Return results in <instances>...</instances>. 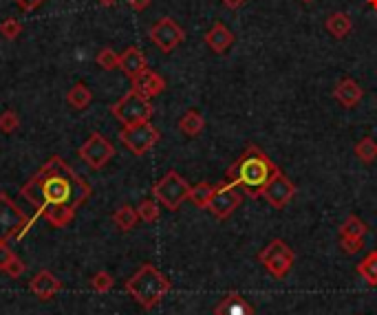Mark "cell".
Here are the masks:
<instances>
[{"label": "cell", "instance_id": "1", "mask_svg": "<svg viewBox=\"0 0 377 315\" xmlns=\"http://www.w3.org/2000/svg\"><path fill=\"white\" fill-rule=\"evenodd\" d=\"M20 194L35 208V216H42L51 227L62 229L76 218L80 205L91 197V186L62 156L53 154L22 186Z\"/></svg>", "mask_w": 377, "mask_h": 315}, {"label": "cell", "instance_id": "2", "mask_svg": "<svg viewBox=\"0 0 377 315\" xmlns=\"http://www.w3.org/2000/svg\"><path fill=\"white\" fill-rule=\"evenodd\" d=\"M278 165L267 156L258 145L249 143L245 152L227 168L225 181L243 188L252 199H258L263 188L270 183L272 177L276 174Z\"/></svg>", "mask_w": 377, "mask_h": 315}, {"label": "cell", "instance_id": "3", "mask_svg": "<svg viewBox=\"0 0 377 315\" xmlns=\"http://www.w3.org/2000/svg\"><path fill=\"white\" fill-rule=\"evenodd\" d=\"M170 287L173 285H170L168 278L150 262L141 264L137 273L130 276L126 280V291L130 294V298L148 311L155 309L166 298Z\"/></svg>", "mask_w": 377, "mask_h": 315}, {"label": "cell", "instance_id": "4", "mask_svg": "<svg viewBox=\"0 0 377 315\" xmlns=\"http://www.w3.org/2000/svg\"><path fill=\"white\" fill-rule=\"evenodd\" d=\"M35 216L29 218L27 212L20 210L18 205L11 201L5 192H0V240H11V238H22L27 234V229L33 225Z\"/></svg>", "mask_w": 377, "mask_h": 315}, {"label": "cell", "instance_id": "5", "mask_svg": "<svg viewBox=\"0 0 377 315\" xmlns=\"http://www.w3.org/2000/svg\"><path fill=\"white\" fill-rule=\"evenodd\" d=\"M190 188L192 186L177 172V170H170V172H166L152 186V194H155V199L164 205V208H168L170 212H175V210L181 208V203L188 201Z\"/></svg>", "mask_w": 377, "mask_h": 315}, {"label": "cell", "instance_id": "6", "mask_svg": "<svg viewBox=\"0 0 377 315\" xmlns=\"http://www.w3.org/2000/svg\"><path fill=\"white\" fill-rule=\"evenodd\" d=\"M111 113L119 124L132 126V124H141V121H150L155 108H152L150 100H146L143 95L130 89L119 102H115L111 106Z\"/></svg>", "mask_w": 377, "mask_h": 315}, {"label": "cell", "instance_id": "7", "mask_svg": "<svg viewBox=\"0 0 377 315\" xmlns=\"http://www.w3.org/2000/svg\"><path fill=\"white\" fill-rule=\"evenodd\" d=\"M258 260H261V264H263L265 269L270 271L274 278H278V280H283V278L291 271V267H294L296 253H294V249H291L285 240L276 238V240H272L270 245H267V247L258 253Z\"/></svg>", "mask_w": 377, "mask_h": 315}, {"label": "cell", "instance_id": "8", "mask_svg": "<svg viewBox=\"0 0 377 315\" xmlns=\"http://www.w3.org/2000/svg\"><path fill=\"white\" fill-rule=\"evenodd\" d=\"M159 139H161V132L157 130L150 121L124 126L119 130V141L124 143L132 154H146L148 150L155 148Z\"/></svg>", "mask_w": 377, "mask_h": 315}, {"label": "cell", "instance_id": "9", "mask_svg": "<svg viewBox=\"0 0 377 315\" xmlns=\"http://www.w3.org/2000/svg\"><path fill=\"white\" fill-rule=\"evenodd\" d=\"M80 159L93 170H102L115 156V145L102 132H91V137L80 145Z\"/></svg>", "mask_w": 377, "mask_h": 315}, {"label": "cell", "instance_id": "10", "mask_svg": "<svg viewBox=\"0 0 377 315\" xmlns=\"http://www.w3.org/2000/svg\"><path fill=\"white\" fill-rule=\"evenodd\" d=\"M240 203H243V188L225 181L223 186H216L208 210L212 212L214 218H218V221H227V218L236 212Z\"/></svg>", "mask_w": 377, "mask_h": 315}, {"label": "cell", "instance_id": "11", "mask_svg": "<svg viewBox=\"0 0 377 315\" xmlns=\"http://www.w3.org/2000/svg\"><path fill=\"white\" fill-rule=\"evenodd\" d=\"M261 197L272 205L276 210H283L291 203V199L296 197V186L294 181H291L281 168L276 170V174L272 177V181L263 188Z\"/></svg>", "mask_w": 377, "mask_h": 315}, {"label": "cell", "instance_id": "12", "mask_svg": "<svg viewBox=\"0 0 377 315\" xmlns=\"http://www.w3.org/2000/svg\"><path fill=\"white\" fill-rule=\"evenodd\" d=\"M186 31L179 27L173 18H161L150 27V40L161 48L164 53H173L184 42Z\"/></svg>", "mask_w": 377, "mask_h": 315}, {"label": "cell", "instance_id": "13", "mask_svg": "<svg viewBox=\"0 0 377 315\" xmlns=\"http://www.w3.org/2000/svg\"><path fill=\"white\" fill-rule=\"evenodd\" d=\"M130 82H132V91L143 95L146 100H152V97L161 95L166 91V80L159 75V73H155L150 69H146L143 73H139V75Z\"/></svg>", "mask_w": 377, "mask_h": 315}, {"label": "cell", "instance_id": "14", "mask_svg": "<svg viewBox=\"0 0 377 315\" xmlns=\"http://www.w3.org/2000/svg\"><path fill=\"white\" fill-rule=\"evenodd\" d=\"M29 291L31 294L38 298V300H51L53 296H58L60 291H62V282L58 280V278L51 273V271H40V273H35L31 278V282H29Z\"/></svg>", "mask_w": 377, "mask_h": 315}, {"label": "cell", "instance_id": "15", "mask_svg": "<svg viewBox=\"0 0 377 315\" xmlns=\"http://www.w3.org/2000/svg\"><path fill=\"white\" fill-rule=\"evenodd\" d=\"M119 69L124 71L126 78L135 80L139 73L148 69V60H146V55L139 46H128L126 51L119 55Z\"/></svg>", "mask_w": 377, "mask_h": 315}, {"label": "cell", "instance_id": "16", "mask_svg": "<svg viewBox=\"0 0 377 315\" xmlns=\"http://www.w3.org/2000/svg\"><path fill=\"white\" fill-rule=\"evenodd\" d=\"M333 97H335V102L342 104L344 108H356L360 104V100L364 97V91H362V87H360L356 80L344 78L342 82L335 84Z\"/></svg>", "mask_w": 377, "mask_h": 315}, {"label": "cell", "instance_id": "17", "mask_svg": "<svg viewBox=\"0 0 377 315\" xmlns=\"http://www.w3.org/2000/svg\"><path fill=\"white\" fill-rule=\"evenodd\" d=\"M214 315H254V307L240 294L232 291V294L218 300V305L214 307Z\"/></svg>", "mask_w": 377, "mask_h": 315}, {"label": "cell", "instance_id": "18", "mask_svg": "<svg viewBox=\"0 0 377 315\" xmlns=\"http://www.w3.org/2000/svg\"><path fill=\"white\" fill-rule=\"evenodd\" d=\"M232 42H234V33L229 31L223 22H214L212 29L205 33V44L218 55H223L227 48L232 46Z\"/></svg>", "mask_w": 377, "mask_h": 315}, {"label": "cell", "instance_id": "19", "mask_svg": "<svg viewBox=\"0 0 377 315\" xmlns=\"http://www.w3.org/2000/svg\"><path fill=\"white\" fill-rule=\"evenodd\" d=\"M324 29L329 31L333 38L342 40L351 31H353V22H351V18L347 14H342V11H335V14H331L329 18L324 20Z\"/></svg>", "mask_w": 377, "mask_h": 315}, {"label": "cell", "instance_id": "20", "mask_svg": "<svg viewBox=\"0 0 377 315\" xmlns=\"http://www.w3.org/2000/svg\"><path fill=\"white\" fill-rule=\"evenodd\" d=\"M203 128H205V119L197 111H188V113H184V117L179 119V130L184 132V135H188V137L201 135Z\"/></svg>", "mask_w": 377, "mask_h": 315}, {"label": "cell", "instance_id": "21", "mask_svg": "<svg viewBox=\"0 0 377 315\" xmlns=\"http://www.w3.org/2000/svg\"><path fill=\"white\" fill-rule=\"evenodd\" d=\"M137 221H139V214H137V208H132V205H121L113 214V223L117 225L119 232H130V229L137 225Z\"/></svg>", "mask_w": 377, "mask_h": 315}, {"label": "cell", "instance_id": "22", "mask_svg": "<svg viewBox=\"0 0 377 315\" xmlns=\"http://www.w3.org/2000/svg\"><path fill=\"white\" fill-rule=\"evenodd\" d=\"M91 100H93V93L87 84H82V82H78L76 87L67 93V104L76 108V111H84V108L91 104Z\"/></svg>", "mask_w": 377, "mask_h": 315}, {"label": "cell", "instance_id": "23", "mask_svg": "<svg viewBox=\"0 0 377 315\" xmlns=\"http://www.w3.org/2000/svg\"><path fill=\"white\" fill-rule=\"evenodd\" d=\"M216 186L208 183V181H203V183H197V186H192L190 188V197L188 201H192L197 208L201 210H208V205H210V199H212V194H214Z\"/></svg>", "mask_w": 377, "mask_h": 315}, {"label": "cell", "instance_id": "24", "mask_svg": "<svg viewBox=\"0 0 377 315\" xmlns=\"http://www.w3.org/2000/svg\"><path fill=\"white\" fill-rule=\"evenodd\" d=\"M358 273L364 278V282L375 287L377 285V249L369 251L358 264Z\"/></svg>", "mask_w": 377, "mask_h": 315}, {"label": "cell", "instance_id": "25", "mask_svg": "<svg viewBox=\"0 0 377 315\" xmlns=\"http://www.w3.org/2000/svg\"><path fill=\"white\" fill-rule=\"evenodd\" d=\"M367 232H369L367 223H364L362 218L356 216V214H351L342 223V227H340V236H351V238H364V236H367Z\"/></svg>", "mask_w": 377, "mask_h": 315}, {"label": "cell", "instance_id": "26", "mask_svg": "<svg viewBox=\"0 0 377 315\" xmlns=\"http://www.w3.org/2000/svg\"><path fill=\"white\" fill-rule=\"evenodd\" d=\"M353 152L362 163H373L377 159V141L373 137H364L356 143Z\"/></svg>", "mask_w": 377, "mask_h": 315}, {"label": "cell", "instance_id": "27", "mask_svg": "<svg viewBox=\"0 0 377 315\" xmlns=\"http://www.w3.org/2000/svg\"><path fill=\"white\" fill-rule=\"evenodd\" d=\"M137 214H139V221L143 223H157L159 221V201L157 199H143L139 203V208H137Z\"/></svg>", "mask_w": 377, "mask_h": 315}, {"label": "cell", "instance_id": "28", "mask_svg": "<svg viewBox=\"0 0 377 315\" xmlns=\"http://www.w3.org/2000/svg\"><path fill=\"white\" fill-rule=\"evenodd\" d=\"M97 66H102L104 71H113V69H119V53H115L111 46H104L100 53L95 57Z\"/></svg>", "mask_w": 377, "mask_h": 315}, {"label": "cell", "instance_id": "29", "mask_svg": "<svg viewBox=\"0 0 377 315\" xmlns=\"http://www.w3.org/2000/svg\"><path fill=\"white\" fill-rule=\"evenodd\" d=\"M115 287V278L108 273V271H97L91 278V289L97 291V294H108Z\"/></svg>", "mask_w": 377, "mask_h": 315}, {"label": "cell", "instance_id": "30", "mask_svg": "<svg viewBox=\"0 0 377 315\" xmlns=\"http://www.w3.org/2000/svg\"><path fill=\"white\" fill-rule=\"evenodd\" d=\"M20 33H22V24L16 18H7L0 22V35H3L5 40H9V42L16 40Z\"/></svg>", "mask_w": 377, "mask_h": 315}, {"label": "cell", "instance_id": "31", "mask_svg": "<svg viewBox=\"0 0 377 315\" xmlns=\"http://www.w3.org/2000/svg\"><path fill=\"white\" fill-rule=\"evenodd\" d=\"M18 126H20V117H18V113H14V111L0 113V130H3L5 135H11V132H16Z\"/></svg>", "mask_w": 377, "mask_h": 315}, {"label": "cell", "instance_id": "32", "mask_svg": "<svg viewBox=\"0 0 377 315\" xmlns=\"http://www.w3.org/2000/svg\"><path fill=\"white\" fill-rule=\"evenodd\" d=\"M340 247H342L344 253L353 256L364 247V238H351V236H340Z\"/></svg>", "mask_w": 377, "mask_h": 315}, {"label": "cell", "instance_id": "33", "mask_svg": "<svg viewBox=\"0 0 377 315\" xmlns=\"http://www.w3.org/2000/svg\"><path fill=\"white\" fill-rule=\"evenodd\" d=\"M24 269H27V264H24L18 256H14V258H11V262L5 267V273L9 276V278H20L22 273H24Z\"/></svg>", "mask_w": 377, "mask_h": 315}, {"label": "cell", "instance_id": "34", "mask_svg": "<svg viewBox=\"0 0 377 315\" xmlns=\"http://www.w3.org/2000/svg\"><path fill=\"white\" fill-rule=\"evenodd\" d=\"M16 253L11 251V247L7 245L5 240H0V269H5V267L11 262V258H14Z\"/></svg>", "mask_w": 377, "mask_h": 315}, {"label": "cell", "instance_id": "35", "mask_svg": "<svg viewBox=\"0 0 377 315\" xmlns=\"http://www.w3.org/2000/svg\"><path fill=\"white\" fill-rule=\"evenodd\" d=\"M42 3H44V0H16V5L22 11H27V14H29V11H33V9H38Z\"/></svg>", "mask_w": 377, "mask_h": 315}, {"label": "cell", "instance_id": "36", "mask_svg": "<svg viewBox=\"0 0 377 315\" xmlns=\"http://www.w3.org/2000/svg\"><path fill=\"white\" fill-rule=\"evenodd\" d=\"M152 0H128V5L132 11H143V9H148L150 7Z\"/></svg>", "mask_w": 377, "mask_h": 315}, {"label": "cell", "instance_id": "37", "mask_svg": "<svg viewBox=\"0 0 377 315\" xmlns=\"http://www.w3.org/2000/svg\"><path fill=\"white\" fill-rule=\"evenodd\" d=\"M221 3L227 7V9H232V11H236V9H243L245 7V3L247 0H221Z\"/></svg>", "mask_w": 377, "mask_h": 315}, {"label": "cell", "instance_id": "38", "mask_svg": "<svg viewBox=\"0 0 377 315\" xmlns=\"http://www.w3.org/2000/svg\"><path fill=\"white\" fill-rule=\"evenodd\" d=\"M97 3L104 5V7H113V5L117 3V0H97Z\"/></svg>", "mask_w": 377, "mask_h": 315}, {"label": "cell", "instance_id": "39", "mask_svg": "<svg viewBox=\"0 0 377 315\" xmlns=\"http://www.w3.org/2000/svg\"><path fill=\"white\" fill-rule=\"evenodd\" d=\"M367 3H369V7H371V9H375V11H377V0H367Z\"/></svg>", "mask_w": 377, "mask_h": 315}, {"label": "cell", "instance_id": "40", "mask_svg": "<svg viewBox=\"0 0 377 315\" xmlns=\"http://www.w3.org/2000/svg\"><path fill=\"white\" fill-rule=\"evenodd\" d=\"M300 3H307L309 5V3H315V0H300Z\"/></svg>", "mask_w": 377, "mask_h": 315}]
</instances>
